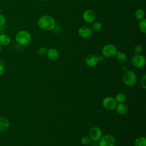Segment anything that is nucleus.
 <instances>
[{
    "mask_svg": "<svg viewBox=\"0 0 146 146\" xmlns=\"http://www.w3.org/2000/svg\"><path fill=\"white\" fill-rule=\"evenodd\" d=\"M38 26L42 30L50 31L54 29L56 23L55 20L51 15H44L41 16L38 21Z\"/></svg>",
    "mask_w": 146,
    "mask_h": 146,
    "instance_id": "f257e3e1",
    "label": "nucleus"
},
{
    "mask_svg": "<svg viewBox=\"0 0 146 146\" xmlns=\"http://www.w3.org/2000/svg\"><path fill=\"white\" fill-rule=\"evenodd\" d=\"M93 23L92 24L91 26V30L92 31L94 32H98L99 31H100L102 29V23L99 22V21H94V22H92Z\"/></svg>",
    "mask_w": 146,
    "mask_h": 146,
    "instance_id": "6ab92c4d",
    "label": "nucleus"
},
{
    "mask_svg": "<svg viewBox=\"0 0 146 146\" xmlns=\"http://www.w3.org/2000/svg\"><path fill=\"white\" fill-rule=\"evenodd\" d=\"M117 61L121 63H124L127 60V55L125 53L121 51H117L115 56Z\"/></svg>",
    "mask_w": 146,
    "mask_h": 146,
    "instance_id": "dca6fc26",
    "label": "nucleus"
},
{
    "mask_svg": "<svg viewBox=\"0 0 146 146\" xmlns=\"http://www.w3.org/2000/svg\"><path fill=\"white\" fill-rule=\"evenodd\" d=\"M139 29L141 33L144 34L146 33V19L145 18L139 21Z\"/></svg>",
    "mask_w": 146,
    "mask_h": 146,
    "instance_id": "aec40b11",
    "label": "nucleus"
},
{
    "mask_svg": "<svg viewBox=\"0 0 146 146\" xmlns=\"http://www.w3.org/2000/svg\"><path fill=\"white\" fill-rule=\"evenodd\" d=\"M135 18L138 21H141L145 18V11L141 9H138L135 13Z\"/></svg>",
    "mask_w": 146,
    "mask_h": 146,
    "instance_id": "a211bd4d",
    "label": "nucleus"
},
{
    "mask_svg": "<svg viewBox=\"0 0 146 146\" xmlns=\"http://www.w3.org/2000/svg\"><path fill=\"white\" fill-rule=\"evenodd\" d=\"M135 146H146V137L140 136L137 137L134 141Z\"/></svg>",
    "mask_w": 146,
    "mask_h": 146,
    "instance_id": "f3484780",
    "label": "nucleus"
},
{
    "mask_svg": "<svg viewBox=\"0 0 146 146\" xmlns=\"http://www.w3.org/2000/svg\"><path fill=\"white\" fill-rule=\"evenodd\" d=\"M117 104V103L115 99L111 96L106 97L103 99L102 101V105L103 107L107 110L109 111H112L115 109Z\"/></svg>",
    "mask_w": 146,
    "mask_h": 146,
    "instance_id": "0eeeda50",
    "label": "nucleus"
},
{
    "mask_svg": "<svg viewBox=\"0 0 146 146\" xmlns=\"http://www.w3.org/2000/svg\"><path fill=\"white\" fill-rule=\"evenodd\" d=\"M4 72H5V67L2 64H0V76L3 74Z\"/></svg>",
    "mask_w": 146,
    "mask_h": 146,
    "instance_id": "bb28decb",
    "label": "nucleus"
},
{
    "mask_svg": "<svg viewBox=\"0 0 146 146\" xmlns=\"http://www.w3.org/2000/svg\"><path fill=\"white\" fill-rule=\"evenodd\" d=\"M140 86L143 89L146 88V75H144L140 79Z\"/></svg>",
    "mask_w": 146,
    "mask_h": 146,
    "instance_id": "393cba45",
    "label": "nucleus"
},
{
    "mask_svg": "<svg viewBox=\"0 0 146 146\" xmlns=\"http://www.w3.org/2000/svg\"><path fill=\"white\" fill-rule=\"evenodd\" d=\"M1 46L0 45V52H1Z\"/></svg>",
    "mask_w": 146,
    "mask_h": 146,
    "instance_id": "cd10ccee",
    "label": "nucleus"
},
{
    "mask_svg": "<svg viewBox=\"0 0 146 146\" xmlns=\"http://www.w3.org/2000/svg\"><path fill=\"white\" fill-rule=\"evenodd\" d=\"M81 143L84 145H88L91 143V139L88 136H84L81 138Z\"/></svg>",
    "mask_w": 146,
    "mask_h": 146,
    "instance_id": "4be33fe9",
    "label": "nucleus"
},
{
    "mask_svg": "<svg viewBox=\"0 0 146 146\" xmlns=\"http://www.w3.org/2000/svg\"><path fill=\"white\" fill-rule=\"evenodd\" d=\"M131 62L132 65L135 68H141L144 67L146 63V60L145 57L143 55L139 54L135 55L132 58Z\"/></svg>",
    "mask_w": 146,
    "mask_h": 146,
    "instance_id": "6e6552de",
    "label": "nucleus"
},
{
    "mask_svg": "<svg viewBox=\"0 0 146 146\" xmlns=\"http://www.w3.org/2000/svg\"><path fill=\"white\" fill-rule=\"evenodd\" d=\"M47 48L46 47H39L38 50H37V53L40 56H43L44 55L46 54L47 53Z\"/></svg>",
    "mask_w": 146,
    "mask_h": 146,
    "instance_id": "5701e85b",
    "label": "nucleus"
},
{
    "mask_svg": "<svg viewBox=\"0 0 146 146\" xmlns=\"http://www.w3.org/2000/svg\"><path fill=\"white\" fill-rule=\"evenodd\" d=\"M115 100L118 103H124L126 100V96L123 93H118L115 96Z\"/></svg>",
    "mask_w": 146,
    "mask_h": 146,
    "instance_id": "412c9836",
    "label": "nucleus"
},
{
    "mask_svg": "<svg viewBox=\"0 0 146 146\" xmlns=\"http://www.w3.org/2000/svg\"><path fill=\"white\" fill-rule=\"evenodd\" d=\"M99 141V146H115L116 144L115 138L110 134L102 136Z\"/></svg>",
    "mask_w": 146,
    "mask_h": 146,
    "instance_id": "423d86ee",
    "label": "nucleus"
},
{
    "mask_svg": "<svg viewBox=\"0 0 146 146\" xmlns=\"http://www.w3.org/2000/svg\"><path fill=\"white\" fill-rule=\"evenodd\" d=\"M116 110L117 112L121 115H125L128 113V108L126 104L123 103H120L117 104L116 107Z\"/></svg>",
    "mask_w": 146,
    "mask_h": 146,
    "instance_id": "4468645a",
    "label": "nucleus"
},
{
    "mask_svg": "<svg viewBox=\"0 0 146 146\" xmlns=\"http://www.w3.org/2000/svg\"><path fill=\"white\" fill-rule=\"evenodd\" d=\"M46 55H47V57L48 59L52 61L57 60L59 57V53L58 51L54 48L48 49Z\"/></svg>",
    "mask_w": 146,
    "mask_h": 146,
    "instance_id": "f8f14e48",
    "label": "nucleus"
},
{
    "mask_svg": "<svg viewBox=\"0 0 146 146\" xmlns=\"http://www.w3.org/2000/svg\"><path fill=\"white\" fill-rule=\"evenodd\" d=\"M104 60V57L103 55L97 56L96 54H91L88 55L85 58V63L89 67L96 66L99 62Z\"/></svg>",
    "mask_w": 146,
    "mask_h": 146,
    "instance_id": "7ed1b4c3",
    "label": "nucleus"
},
{
    "mask_svg": "<svg viewBox=\"0 0 146 146\" xmlns=\"http://www.w3.org/2000/svg\"><path fill=\"white\" fill-rule=\"evenodd\" d=\"M117 52V50L116 46L110 43L105 44L102 49V55L104 58H112L115 56Z\"/></svg>",
    "mask_w": 146,
    "mask_h": 146,
    "instance_id": "39448f33",
    "label": "nucleus"
},
{
    "mask_svg": "<svg viewBox=\"0 0 146 146\" xmlns=\"http://www.w3.org/2000/svg\"><path fill=\"white\" fill-rule=\"evenodd\" d=\"M82 18L86 23H92L95 20L96 14L94 10L91 9H87L83 12L82 14Z\"/></svg>",
    "mask_w": 146,
    "mask_h": 146,
    "instance_id": "9d476101",
    "label": "nucleus"
},
{
    "mask_svg": "<svg viewBox=\"0 0 146 146\" xmlns=\"http://www.w3.org/2000/svg\"><path fill=\"white\" fill-rule=\"evenodd\" d=\"M15 40L19 45L26 46L31 42V36L29 31L22 30L18 31L16 33Z\"/></svg>",
    "mask_w": 146,
    "mask_h": 146,
    "instance_id": "f03ea898",
    "label": "nucleus"
},
{
    "mask_svg": "<svg viewBox=\"0 0 146 146\" xmlns=\"http://www.w3.org/2000/svg\"><path fill=\"white\" fill-rule=\"evenodd\" d=\"M39 1H45L46 0H39Z\"/></svg>",
    "mask_w": 146,
    "mask_h": 146,
    "instance_id": "c85d7f7f",
    "label": "nucleus"
},
{
    "mask_svg": "<svg viewBox=\"0 0 146 146\" xmlns=\"http://www.w3.org/2000/svg\"><path fill=\"white\" fill-rule=\"evenodd\" d=\"M78 34L80 38L87 39L90 38L92 36V31L90 27L86 26H83L78 29Z\"/></svg>",
    "mask_w": 146,
    "mask_h": 146,
    "instance_id": "9b49d317",
    "label": "nucleus"
},
{
    "mask_svg": "<svg viewBox=\"0 0 146 146\" xmlns=\"http://www.w3.org/2000/svg\"><path fill=\"white\" fill-rule=\"evenodd\" d=\"M10 125L9 119L5 116H0V131H5Z\"/></svg>",
    "mask_w": 146,
    "mask_h": 146,
    "instance_id": "ddd939ff",
    "label": "nucleus"
},
{
    "mask_svg": "<svg viewBox=\"0 0 146 146\" xmlns=\"http://www.w3.org/2000/svg\"><path fill=\"white\" fill-rule=\"evenodd\" d=\"M126 1H131V0H126Z\"/></svg>",
    "mask_w": 146,
    "mask_h": 146,
    "instance_id": "c756f323",
    "label": "nucleus"
},
{
    "mask_svg": "<svg viewBox=\"0 0 146 146\" xmlns=\"http://www.w3.org/2000/svg\"><path fill=\"white\" fill-rule=\"evenodd\" d=\"M137 80L136 74L131 70H127L123 75V81L124 83L129 87L135 84Z\"/></svg>",
    "mask_w": 146,
    "mask_h": 146,
    "instance_id": "20e7f679",
    "label": "nucleus"
},
{
    "mask_svg": "<svg viewBox=\"0 0 146 146\" xmlns=\"http://www.w3.org/2000/svg\"><path fill=\"white\" fill-rule=\"evenodd\" d=\"M11 39L9 35L6 34H0V45L2 46H6L11 43Z\"/></svg>",
    "mask_w": 146,
    "mask_h": 146,
    "instance_id": "2eb2a0df",
    "label": "nucleus"
},
{
    "mask_svg": "<svg viewBox=\"0 0 146 146\" xmlns=\"http://www.w3.org/2000/svg\"><path fill=\"white\" fill-rule=\"evenodd\" d=\"M6 23V18L2 14L0 13V27L3 26Z\"/></svg>",
    "mask_w": 146,
    "mask_h": 146,
    "instance_id": "a878e982",
    "label": "nucleus"
},
{
    "mask_svg": "<svg viewBox=\"0 0 146 146\" xmlns=\"http://www.w3.org/2000/svg\"><path fill=\"white\" fill-rule=\"evenodd\" d=\"M102 136L103 132L100 128L98 127H94L90 129L88 136L90 137L92 141H99Z\"/></svg>",
    "mask_w": 146,
    "mask_h": 146,
    "instance_id": "1a4fd4ad",
    "label": "nucleus"
},
{
    "mask_svg": "<svg viewBox=\"0 0 146 146\" xmlns=\"http://www.w3.org/2000/svg\"><path fill=\"white\" fill-rule=\"evenodd\" d=\"M143 48L141 44H137L135 46L134 52L135 55L141 54V53L143 52Z\"/></svg>",
    "mask_w": 146,
    "mask_h": 146,
    "instance_id": "b1692460",
    "label": "nucleus"
}]
</instances>
